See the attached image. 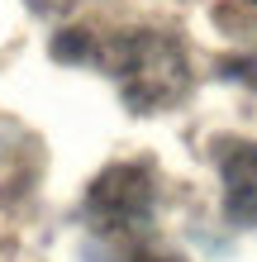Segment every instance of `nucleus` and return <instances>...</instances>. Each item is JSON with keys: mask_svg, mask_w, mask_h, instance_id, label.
<instances>
[{"mask_svg": "<svg viewBox=\"0 0 257 262\" xmlns=\"http://www.w3.org/2000/svg\"><path fill=\"white\" fill-rule=\"evenodd\" d=\"M252 5H257V0H252Z\"/></svg>", "mask_w": 257, "mask_h": 262, "instance_id": "6", "label": "nucleus"}, {"mask_svg": "<svg viewBox=\"0 0 257 262\" xmlns=\"http://www.w3.org/2000/svg\"><path fill=\"white\" fill-rule=\"evenodd\" d=\"M143 262H162V257H143Z\"/></svg>", "mask_w": 257, "mask_h": 262, "instance_id": "5", "label": "nucleus"}, {"mask_svg": "<svg viewBox=\"0 0 257 262\" xmlns=\"http://www.w3.org/2000/svg\"><path fill=\"white\" fill-rule=\"evenodd\" d=\"M153 210V172L133 162H119L100 172L86 191V214L96 229H133Z\"/></svg>", "mask_w": 257, "mask_h": 262, "instance_id": "2", "label": "nucleus"}, {"mask_svg": "<svg viewBox=\"0 0 257 262\" xmlns=\"http://www.w3.org/2000/svg\"><path fill=\"white\" fill-rule=\"evenodd\" d=\"M110 72L119 76V91H124L129 110H138V115L167 110L191 86L186 53L176 48V38L153 34V29H133V34L119 38L110 48Z\"/></svg>", "mask_w": 257, "mask_h": 262, "instance_id": "1", "label": "nucleus"}, {"mask_svg": "<svg viewBox=\"0 0 257 262\" xmlns=\"http://www.w3.org/2000/svg\"><path fill=\"white\" fill-rule=\"evenodd\" d=\"M219 177H224V214L233 224H257V143L224 138L219 143Z\"/></svg>", "mask_w": 257, "mask_h": 262, "instance_id": "3", "label": "nucleus"}, {"mask_svg": "<svg viewBox=\"0 0 257 262\" xmlns=\"http://www.w3.org/2000/svg\"><path fill=\"white\" fill-rule=\"evenodd\" d=\"M57 57H77V62H81V57H86V38L81 34H62V38H57Z\"/></svg>", "mask_w": 257, "mask_h": 262, "instance_id": "4", "label": "nucleus"}]
</instances>
